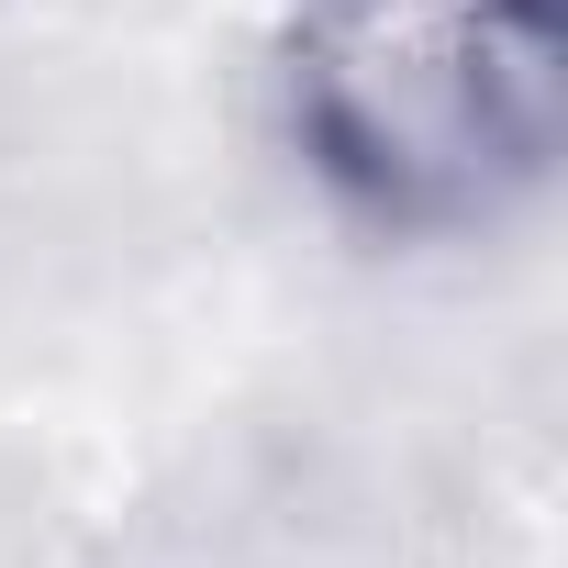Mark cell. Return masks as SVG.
Segmentation results:
<instances>
[{
  "label": "cell",
  "mask_w": 568,
  "mask_h": 568,
  "mask_svg": "<svg viewBox=\"0 0 568 568\" xmlns=\"http://www.w3.org/2000/svg\"><path fill=\"white\" fill-rule=\"evenodd\" d=\"M278 101L302 168L346 212L468 234L557 168L568 23L557 0H302Z\"/></svg>",
  "instance_id": "6da1fadb"
}]
</instances>
